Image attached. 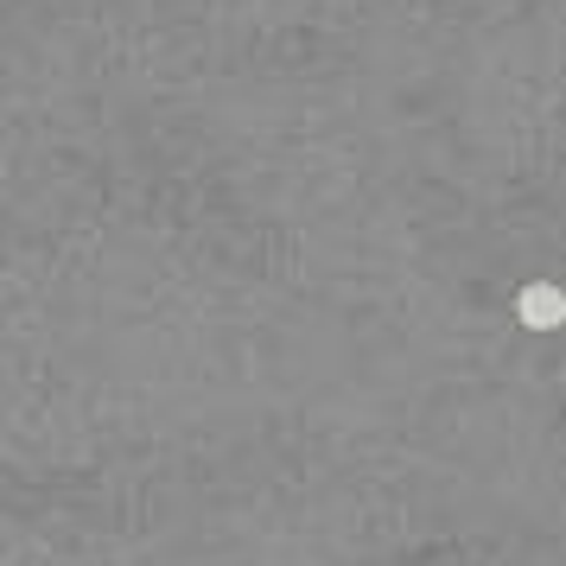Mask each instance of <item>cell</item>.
I'll use <instances>...</instances> for the list:
<instances>
[{"instance_id":"cell-1","label":"cell","mask_w":566,"mask_h":566,"mask_svg":"<svg viewBox=\"0 0 566 566\" xmlns=\"http://www.w3.org/2000/svg\"><path fill=\"white\" fill-rule=\"evenodd\" d=\"M515 318H522L528 332H554V325H566V293L554 281H528L515 293Z\"/></svg>"}]
</instances>
